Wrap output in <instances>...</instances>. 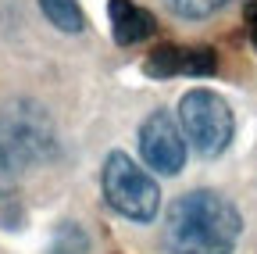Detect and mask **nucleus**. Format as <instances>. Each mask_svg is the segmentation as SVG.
I'll return each instance as SVG.
<instances>
[{
  "label": "nucleus",
  "instance_id": "12",
  "mask_svg": "<svg viewBox=\"0 0 257 254\" xmlns=\"http://www.w3.org/2000/svg\"><path fill=\"white\" fill-rule=\"evenodd\" d=\"M246 29H250V40H253V47H257V0L246 8Z\"/></svg>",
  "mask_w": 257,
  "mask_h": 254
},
{
  "label": "nucleus",
  "instance_id": "9",
  "mask_svg": "<svg viewBox=\"0 0 257 254\" xmlns=\"http://www.w3.org/2000/svg\"><path fill=\"white\" fill-rule=\"evenodd\" d=\"M232 0H165V8L175 11L179 18H193V22H200V18H211L214 11L221 8H229Z\"/></svg>",
  "mask_w": 257,
  "mask_h": 254
},
{
  "label": "nucleus",
  "instance_id": "11",
  "mask_svg": "<svg viewBox=\"0 0 257 254\" xmlns=\"http://www.w3.org/2000/svg\"><path fill=\"white\" fill-rule=\"evenodd\" d=\"M86 236H82V229H75V226H61V233H57V243H54V254H86Z\"/></svg>",
  "mask_w": 257,
  "mask_h": 254
},
{
  "label": "nucleus",
  "instance_id": "4",
  "mask_svg": "<svg viewBox=\"0 0 257 254\" xmlns=\"http://www.w3.org/2000/svg\"><path fill=\"white\" fill-rule=\"evenodd\" d=\"M0 133H4L8 147L15 150V157L25 168L36 165V161H47V157H54V150H57L50 118L32 101H15L8 108H0Z\"/></svg>",
  "mask_w": 257,
  "mask_h": 254
},
{
  "label": "nucleus",
  "instance_id": "10",
  "mask_svg": "<svg viewBox=\"0 0 257 254\" xmlns=\"http://www.w3.org/2000/svg\"><path fill=\"white\" fill-rule=\"evenodd\" d=\"M22 172H25V165L15 157V150L8 147L4 133H0V194H11L15 183L22 179Z\"/></svg>",
  "mask_w": 257,
  "mask_h": 254
},
{
  "label": "nucleus",
  "instance_id": "6",
  "mask_svg": "<svg viewBox=\"0 0 257 254\" xmlns=\"http://www.w3.org/2000/svg\"><path fill=\"white\" fill-rule=\"evenodd\" d=\"M218 54L211 47H154L147 57V75L154 79H172V75H214Z\"/></svg>",
  "mask_w": 257,
  "mask_h": 254
},
{
  "label": "nucleus",
  "instance_id": "7",
  "mask_svg": "<svg viewBox=\"0 0 257 254\" xmlns=\"http://www.w3.org/2000/svg\"><path fill=\"white\" fill-rule=\"evenodd\" d=\"M107 18H111V36L121 47L143 43L157 33V22L147 8H136L133 0H107Z\"/></svg>",
  "mask_w": 257,
  "mask_h": 254
},
{
  "label": "nucleus",
  "instance_id": "1",
  "mask_svg": "<svg viewBox=\"0 0 257 254\" xmlns=\"http://www.w3.org/2000/svg\"><path fill=\"white\" fill-rule=\"evenodd\" d=\"M239 233L243 218L218 190H189L165 211V247L172 254H232Z\"/></svg>",
  "mask_w": 257,
  "mask_h": 254
},
{
  "label": "nucleus",
  "instance_id": "8",
  "mask_svg": "<svg viewBox=\"0 0 257 254\" xmlns=\"http://www.w3.org/2000/svg\"><path fill=\"white\" fill-rule=\"evenodd\" d=\"M40 11L47 15L50 25H57L61 33H82V8H79V0H40Z\"/></svg>",
  "mask_w": 257,
  "mask_h": 254
},
{
  "label": "nucleus",
  "instance_id": "5",
  "mask_svg": "<svg viewBox=\"0 0 257 254\" xmlns=\"http://www.w3.org/2000/svg\"><path fill=\"white\" fill-rule=\"evenodd\" d=\"M140 154L147 168H154L157 176H179L186 165V140L182 129L168 118V111H154L143 125H140Z\"/></svg>",
  "mask_w": 257,
  "mask_h": 254
},
{
  "label": "nucleus",
  "instance_id": "2",
  "mask_svg": "<svg viewBox=\"0 0 257 254\" xmlns=\"http://www.w3.org/2000/svg\"><path fill=\"white\" fill-rule=\"evenodd\" d=\"M104 201L128 222H154L161 211V190L157 183L133 161V154L111 150L100 168Z\"/></svg>",
  "mask_w": 257,
  "mask_h": 254
},
{
  "label": "nucleus",
  "instance_id": "3",
  "mask_svg": "<svg viewBox=\"0 0 257 254\" xmlns=\"http://www.w3.org/2000/svg\"><path fill=\"white\" fill-rule=\"evenodd\" d=\"M179 122L193 150L204 157H218L232 143V133H236L232 108L211 90H189L179 101Z\"/></svg>",
  "mask_w": 257,
  "mask_h": 254
}]
</instances>
